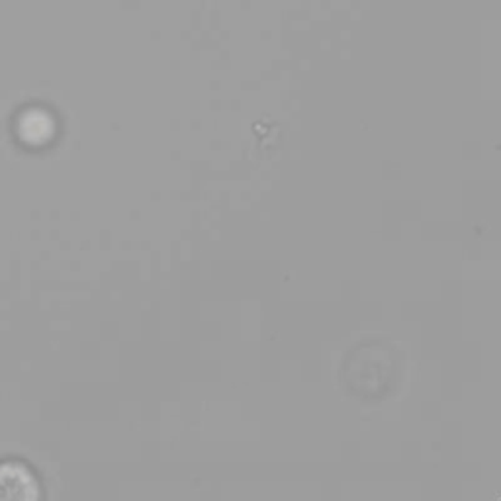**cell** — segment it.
<instances>
[{
	"mask_svg": "<svg viewBox=\"0 0 501 501\" xmlns=\"http://www.w3.org/2000/svg\"><path fill=\"white\" fill-rule=\"evenodd\" d=\"M39 495V482L26 464L0 462V501H34Z\"/></svg>",
	"mask_w": 501,
	"mask_h": 501,
	"instance_id": "cell-1",
	"label": "cell"
}]
</instances>
